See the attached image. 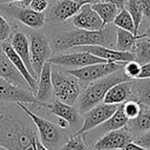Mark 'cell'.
<instances>
[{
	"label": "cell",
	"instance_id": "obj_21",
	"mask_svg": "<svg viewBox=\"0 0 150 150\" xmlns=\"http://www.w3.org/2000/svg\"><path fill=\"white\" fill-rule=\"evenodd\" d=\"M40 106L46 108L52 115H56L57 117L66 120L70 125L75 124L79 117V112L75 107H73V105H69L58 99L44 103V104H40Z\"/></svg>",
	"mask_w": 150,
	"mask_h": 150
},
{
	"label": "cell",
	"instance_id": "obj_3",
	"mask_svg": "<svg viewBox=\"0 0 150 150\" xmlns=\"http://www.w3.org/2000/svg\"><path fill=\"white\" fill-rule=\"evenodd\" d=\"M107 39L105 32L86 31L78 29L75 31L65 32L56 36L54 40V48L56 52H63L71 48L85 45L106 46Z\"/></svg>",
	"mask_w": 150,
	"mask_h": 150
},
{
	"label": "cell",
	"instance_id": "obj_40",
	"mask_svg": "<svg viewBox=\"0 0 150 150\" xmlns=\"http://www.w3.org/2000/svg\"><path fill=\"white\" fill-rule=\"evenodd\" d=\"M56 125L58 126V128H61V129H67L68 127H70L69 122H67V120L64 119H61V117H57Z\"/></svg>",
	"mask_w": 150,
	"mask_h": 150
},
{
	"label": "cell",
	"instance_id": "obj_28",
	"mask_svg": "<svg viewBox=\"0 0 150 150\" xmlns=\"http://www.w3.org/2000/svg\"><path fill=\"white\" fill-rule=\"evenodd\" d=\"M124 9L128 10V13L133 18L135 24V35L137 36L139 34V29H140V26L143 21V13L140 5H139L138 0H126Z\"/></svg>",
	"mask_w": 150,
	"mask_h": 150
},
{
	"label": "cell",
	"instance_id": "obj_9",
	"mask_svg": "<svg viewBox=\"0 0 150 150\" xmlns=\"http://www.w3.org/2000/svg\"><path fill=\"white\" fill-rule=\"evenodd\" d=\"M29 42L31 64L35 74L39 76L44 63L52 57V47L47 38L41 33H31Z\"/></svg>",
	"mask_w": 150,
	"mask_h": 150
},
{
	"label": "cell",
	"instance_id": "obj_27",
	"mask_svg": "<svg viewBox=\"0 0 150 150\" xmlns=\"http://www.w3.org/2000/svg\"><path fill=\"white\" fill-rule=\"evenodd\" d=\"M133 53L135 55V60L140 64L150 62V40L147 38H138Z\"/></svg>",
	"mask_w": 150,
	"mask_h": 150
},
{
	"label": "cell",
	"instance_id": "obj_5",
	"mask_svg": "<svg viewBox=\"0 0 150 150\" xmlns=\"http://www.w3.org/2000/svg\"><path fill=\"white\" fill-rule=\"evenodd\" d=\"M0 12L5 18L19 21L23 25L34 30H39L45 26L46 14L31 9L29 6L19 5L17 2L0 3Z\"/></svg>",
	"mask_w": 150,
	"mask_h": 150
},
{
	"label": "cell",
	"instance_id": "obj_2",
	"mask_svg": "<svg viewBox=\"0 0 150 150\" xmlns=\"http://www.w3.org/2000/svg\"><path fill=\"white\" fill-rule=\"evenodd\" d=\"M130 78L124 74L123 67L114 71L110 75L90 82L81 91L75 104L77 105V111L80 115H84L86 111L103 102V99L107 91L116 83L123 81H130Z\"/></svg>",
	"mask_w": 150,
	"mask_h": 150
},
{
	"label": "cell",
	"instance_id": "obj_45",
	"mask_svg": "<svg viewBox=\"0 0 150 150\" xmlns=\"http://www.w3.org/2000/svg\"><path fill=\"white\" fill-rule=\"evenodd\" d=\"M94 150H102V149H94Z\"/></svg>",
	"mask_w": 150,
	"mask_h": 150
},
{
	"label": "cell",
	"instance_id": "obj_37",
	"mask_svg": "<svg viewBox=\"0 0 150 150\" xmlns=\"http://www.w3.org/2000/svg\"><path fill=\"white\" fill-rule=\"evenodd\" d=\"M137 79H150V62L141 64L140 73Z\"/></svg>",
	"mask_w": 150,
	"mask_h": 150
},
{
	"label": "cell",
	"instance_id": "obj_42",
	"mask_svg": "<svg viewBox=\"0 0 150 150\" xmlns=\"http://www.w3.org/2000/svg\"><path fill=\"white\" fill-rule=\"evenodd\" d=\"M137 36H138V38H147V39L150 40V23L148 26H147L146 30L143 32L141 35H137Z\"/></svg>",
	"mask_w": 150,
	"mask_h": 150
},
{
	"label": "cell",
	"instance_id": "obj_41",
	"mask_svg": "<svg viewBox=\"0 0 150 150\" xmlns=\"http://www.w3.org/2000/svg\"><path fill=\"white\" fill-rule=\"evenodd\" d=\"M74 1H76L80 6H81V5H83V4H95V3H98V2H100L101 0H74Z\"/></svg>",
	"mask_w": 150,
	"mask_h": 150
},
{
	"label": "cell",
	"instance_id": "obj_7",
	"mask_svg": "<svg viewBox=\"0 0 150 150\" xmlns=\"http://www.w3.org/2000/svg\"><path fill=\"white\" fill-rule=\"evenodd\" d=\"M124 63L126 62H109V61H105V62H99L86 65V67H79V69H69L67 73L77 78L78 81L80 82V84L82 86H86L90 82L96 81V80L101 79L103 77H106V76L110 75L114 71L122 69Z\"/></svg>",
	"mask_w": 150,
	"mask_h": 150
},
{
	"label": "cell",
	"instance_id": "obj_26",
	"mask_svg": "<svg viewBox=\"0 0 150 150\" xmlns=\"http://www.w3.org/2000/svg\"><path fill=\"white\" fill-rule=\"evenodd\" d=\"M126 127L131 131L134 138L142 133L150 131V109H146L144 111L142 110L140 115L137 119L130 120Z\"/></svg>",
	"mask_w": 150,
	"mask_h": 150
},
{
	"label": "cell",
	"instance_id": "obj_35",
	"mask_svg": "<svg viewBox=\"0 0 150 150\" xmlns=\"http://www.w3.org/2000/svg\"><path fill=\"white\" fill-rule=\"evenodd\" d=\"M134 142H136L137 144L141 145V146L145 147V148L150 149V131L140 134L138 137H136L134 139Z\"/></svg>",
	"mask_w": 150,
	"mask_h": 150
},
{
	"label": "cell",
	"instance_id": "obj_34",
	"mask_svg": "<svg viewBox=\"0 0 150 150\" xmlns=\"http://www.w3.org/2000/svg\"><path fill=\"white\" fill-rule=\"evenodd\" d=\"M29 7L38 12H44L48 7V0H30Z\"/></svg>",
	"mask_w": 150,
	"mask_h": 150
},
{
	"label": "cell",
	"instance_id": "obj_39",
	"mask_svg": "<svg viewBox=\"0 0 150 150\" xmlns=\"http://www.w3.org/2000/svg\"><path fill=\"white\" fill-rule=\"evenodd\" d=\"M103 2H111V3L115 4L119 9H123L124 6H126V0H101Z\"/></svg>",
	"mask_w": 150,
	"mask_h": 150
},
{
	"label": "cell",
	"instance_id": "obj_15",
	"mask_svg": "<svg viewBox=\"0 0 150 150\" xmlns=\"http://www.w3.org/2000/svg\"><path fill=\"white\" fill-rule=\"evenodd\" d=\"M52 63L50 61H46L38 76L37 81V89L35 92V98L39 104L50 102L52 95L54 93L52 82Z\"/></svg>",
	"mask_w": 150,
	"mask_h": 150
},
{
	"label": "cell",
	"instance_id": "obj_18",
	"mask_svg": "<svg viewBox=\"0 0 150 150\" xmlns=\"http://www.w3.org/2000/svg\"><path fill=\"white\" fill-rule=\"evenodd\" d=\"M1 48L4 53L6 54V56H7V57L9 58V60L12 62V64L14 65V67H16L19 71V73L23 76L25 81L28 84L30 90L35 94L36 89H37V79L31 75V73L29 71V69H27L25 62L23 61L22 58L18 55V53L14 51V49L12 48V46L10 45L9 42L5 41V42H3V43H1Z\"/></svg>",
	"mask_w": 150,
	"mask_h": 150
},
{
	"label": "cell",
	"instance_id": "obj_25",
	"mask_svg": "<svg viewBox=\"0 0 150 150\" xmlns=\"http://www.w3.org/2000/svg\"><path fill=\"white\" fill-rule=\"evenodd\" d=\"M138 36L123 29H116V50L133 52Z\"/></svg>",
	"mask_w": 150,
	"mask_h": 150
},
{
	"label": "cell",
	"instance_id": "obj_16",
	"mask_svg": "<svg viewBox=\"0 0 150 150\" xmlns=\"http://www.w3.org/2000/svg\"><path fill=\"white\" fill-rule=\"evenodd\" d=\"M80 5L74 0H60L47 12L46 20L50 23H63L73 18L78 12Z\"/></svg>",
	"mask_w": 150,
	"mask_h": 150
},
{
	"label": "cell",
	"instance_id": "obj_24",
	"mask_svg": "<svg viewBox=\"0 0 150 150\" xmlns=\"http://www.w3.org/2000/svg\"><path fill=\"white\" fill-rule=\"evenodd\" d=\"M128 122H130V120L124 115L121 104H119V106H118V108L115 110V112H114L106 122H104L99 127H100L101 130L107 133V132H110V131L124 128V127L128 126Z\"/></svg>",
	"mask_w": 150,
	"mask_h": 150
},
{
	"label": "cell",
	"instance_id": "obj_11",
	"mask_svg": "<svg viewBox=\"0 0 150 150\" xmlns=\"http://www.w3.org/2000/svg\"><path fill=\"white\" fill-rule=\"evenodd\" d=\"M134 136L128 127L107 132L94 145V149L119 150L124 149L128 143L134 141Z\"/></svg>",
	"mask_w": 150,
	"mask_h": 150
},
{
	"label": "cell",
	"instance_id": "obj_30",
	"mask_svg": "<svg viewBox=\"0 0 150 150\" xmlns=\"http://www.w3.org/2000/svg\"><path fill=\"white\" fill-rule=\"evenodd\" d=\"M58 150H88V146L83 135L73 134Z\"/></svg>",
	"mask_w": 150,
	"mask_h": 150
},
{
	"label": "cell",
	"instance_id": "obj_23",
	"mask_svg": "<svg viewBox=\"0 0 150 150\" xmlns=\"http://www.w3.org/2000/svg\"><path fill=\"white\" fill-rule=\"evenodd\" d=\"M135 99L143 106L150 107V79L133 80Z\"/></svg>",
	"mask_w": 150,
	"mask_h": 150
},
{
	"label": "cell",
	"instance_id": "obj_10",
	"mask_svg": "<svg viewBox=\"0 0 150 150\" xmlns=\"http://www.w3.org/2000/svg\"><path fill=\"white\" fill-rule=\"evenodd\" d=\"M0 102L24 103L26 105L39 104L31 90L18 87L2 78H0Z\"/></svg>",
	"mask_w": 150,
	"mask_h": 150
},
{
	"label": "cell",
	"instance_id": "obj_6",
	"mask_svg": "<svg viewBox=\"0 0 150 150\" xmlns=\"http://www.w3.org/2000/svg\"><path fill=\"white\" fill-rule=\"evenodd\" d=\"M17 104L26 112V115L30 117V120L34 124L40 142L47 149L57 150V147L61 141V136H62L58 126L33 112L24 103H17Z\"/></svg>",
	"mask_w": 150,
	"mask_h": 150
},
{
	"label": "cell",
	"instance_id": "obj_1",
	"mask_svg": "<svg viewBox=\"0 0 150 150\" xmlns=\"http://www.w3.org/2000/svg\"><path fill=\"white\" fill-rule=\"evenodd\" d=\"M34 124L17 103L0 102V145L8 150H36Z\"/></svg>",
	"mask_w": 150,
	"mask_h": 150
},
{
	"label": "cell",
	"instance_id": "obj_13",
	"mask_svg": "<svg viewBox=\"0 0 150 150\" xmlns=\"http://www.w3.org/2000/svg\"><path fill=\"white\" fill-rule=\"evenodd\" d=\"M73 25L78 29L86 31L104 30V24L101 18L93 9L92 4H83L73 16Z\"/></svg>",
	"mask_w": 150,
	"mask_h": 150
},
{
	"label": "cell",
	"instance_id": "obj_33",
	"mask_svg": "<svg viewBox=\"0 0 150 150\" xmlns=\"http://www.w3.org/2000/svg\"><path fill=\"white\" fill-rule=\"evenodd\" d=\"M141 64L136 60H131L124 63L123 65V71L131 80L137 79L139 73H140Z\"/></svg>",
	"mask_w": 150,
	"mask_h": 150
},
{
	"label": "cell",
	"instance_id": "obj_17",
	"mask_svg": "<svg viewBox=\"0 0 150 150\" xmlns=\"http://www.w3.org/2000/svg\"><path fill=\"white\" fill-rule=\"evenodd\" d=\"M130 99H135L134 90H133V80L114 84L105 94L103 102L108 103V104L119 105Z\"/></svg>",
	"mask_w": 150,
	"mask_h": 150
},
{
	"label": "cell",
	"instance_id": "obj_46",
	"mask_svg": "<svg viewBox=\"0 0 150 150\" xmlns=\"http://www.w3.org/2000/svg\"><path fill=\"white\" fill-rule=\"evenodd\" d=\"M119 150H124V149H119Z\"/></svg>",
	"mask_w": 150,
	"mask_h": 150
},
{
	"label": "cell",
	"instance_id": "obj_38",
	"mask_svg": "<svg viewBox=\"0 0 150 150\" xmlns=\"http://www.w3.org/2000/svg\"><path fill=\"white\" fill-rule=\"evenodd\" d=\"M124 150H150V149L145 148V147L141 146V145L137 144L136 142H134V141H133V142L128 143V144L126 145Z\"/></svg>",
	"mask_w": 150,
	"mask_h": 150
},
{
	"label": "cell",
	"instance_id": "obj_8",
	"mask_svg": "<svg viewBox=\"0 0 150 150\" xmlns=\"http://www.w3.org/2000/svg\"><path fill=\"white\" fill-rule=\"evenodd\" d=\"M119 105L116 104H108V103L101 102L86 111L83 115L82 125L79 129L74 133L77 135H84L90 131L98 128L99 126L106 122L111 115L115 112Z\"/></svg>",
	"mask_w": 150,
	"mask_h": 150
},
{
	"label": "cell",
	"instance_id": "obj_12",
	"mask_svg": "<svg viewBox=\"0 0 150 150\" xmlns=\"http://www.w3.org/2000/svg\"><path fill=\"white\" fill-rule=\"evenodd\" d=\"M48 61L52 64L79 69V67H86V65L94 64V63L105 62L106 60L102 59V58L98 57V56L94 55V54L90 53V52L78 51V52H74V53L59 54V55L56 56H52L48 59Z\"/></svg>",
	"mask_w": 150,
	"mask_h": 150
},
{
	"label": "cell",
	"instance_id": "obj_31",
	"mask_svg": "<svg viewBox=\"0 0 150 150\" xmlns=\"http://www.w3.org/2000/svg\"><path fill=\"white\" fill-rule=\"evenodd\" d=\"M121 106L122 109H123L124 115H126V117L130 120L137 119L143 110V105L137 100H135V99L126 100V102L121 103Z\"/></svg>",
	"mask_w": 150,
	"mask_h": 150
},
{
	"label": "cell",
	"instance_id": "obj_32",
	"mask_svg": "<svg viewBox=\"0 0 150 150\" xmlns=\"http://www.w3.org/2000/svg\"><path fill=\"white\" fill-rule=\"evenodd\" d=\"M10 37H11V26L5 16L0 12V44L7 41Z\"/></svg>",
	"mask_w": 150,
	"mask_h": 150
},
{
	"label": "cell",
	"instance_id": "obj_22",
	"mask_svg": "<svg viewBox=\"0 0 150 150\" xmlns=\"http://www.w3.org/2000/svg\"><path fill=\"white\" fill-rule=\"evenodd\" d=\"M92 7L98 13V16L101 18V20L103 21L104 27H107V25L113 24L114 18H116V16H117V13L120 10L115 4L111 3V2L103 1L92 4Z\"/></svg>",
	"mask_w": 150,
	"mask_h": 150
},
{
	"label": "cell",
	"instance_id": "obj_44",
	"mask_svg": "<svg viewBox=\"0 0 150 150\" xmlns=\"http://www.w3.org/2000/svg\"><path fill=\"white\" fill-rule=\"evenodd\" d=\"M0 150H8V149L5 148L4 146H2V145H0Z\"/></svg>",
	"mask_w": 150,
	"mask_h": 150
},
{
	"label": "cell",
	"instance_id": "obj_36",
	"mask_svg": "<svg viewBox=\"0 0 150 150\" xmlns=\"http://www.w3.org/2000/svg\"><path fill=\"white\" fill-rule=\"evenodd\" d=\"M143 16L150 22V0H138Z\"/></svg>",
	"mask_w": 150,
	"mask_h": 150
},
{
	"label": "cell",
	"instance_id": "obj_29",
	"mask_svg": "<svg viewBox=\"0 0 150 150\" xmlns=\"http://www.w3.org/2000/svg\"><path fill=\"white\" fill-rule=\"evenodd\" d=\"M113 24L116 28L123 29V30L132 32L133 34H135V24L134 21H133V18L128 13V10L124 9V8L119 10L116 18H114Z\"/></svg>",
	"mask_w": 150,
	"mask_h": 150
},
{
	"label": "cell",
	"instance_id": "obj_20",
	"mask_svg": "<svg viewBox=\"0 0 150 150\" xmlns=\"http://www.w3.org/2000/svg\"><path fill=\"white\" fill-rule=\"evenodd\" d=\"M0 78L6 80L18 87L30 90L27 82L3 52L1 46H0Z\"/></svg>",
	"mask_w": 150,
	"mask_h": 150
},
{
	"label": "cell",
	"instance_id": "obj_43",
	"mask_svg": "<svg viewBox=\"0 0 150 150\" xmlns=\"http://www.w3.org/2000/svg\"><path fill=\"white\" fill-rule=\"evenodd\" d=\"M23 1V0H0V3H10V2Z\"/></svg>",
	"mask_w": 150,
	"mask_h": 150
},
{
	"label": "cell",
	"instance_id": "obj_4",
	"mask_svg": "<svg viewBox=\"0 0 150 150\" xmlns=\"http://www.w3.org/2000/svg\"><path fill=\"white\" fill-rule=\"evenodd\" d=\"M52 82L56 98L69 105H74L82 91V85L77 78L52 69Z\"/></svg>",
	"mask_w": 150,
	"mask_h": 150
},
{
	"label": "cell",
	"instance_id": "obj_19",
	"mask_svg": "<svg viewBox=\"0 0 150 150\" xmlns=\"http://www.w3.org/2000/svg\"><path fill=\"white\" fill-rule=\"evenodd\" d=\"M10 45L14 49V51L18 53V55L23 59L26 64L27 69L31 73V75L34 78L38 79V76L35 74L34 69L31 64V56H30V42L26 34L21 31H17L12 34L11 39H10Z\"/></svg>",
	"mask_w": 150,
	"mask_h": 150
},
{
	"label": "cell",
	"instance_id": "obj_14",
	"mask_svg": "<svg viewBox=\"0 0 150 150\" xmlns=\"http://www.w3.org/2000/svg\"><path fill=\"white\" fill-rule=\"evenodd\" d=\"M75 48L78 51L90 52L109 62H128L131 60H135V55L133 52L110 49L107 46L103 45H85L78 46Z\"/></svg>",
	"mask_w": 150,
	"mask_h": 150
}]
</instances>
